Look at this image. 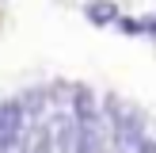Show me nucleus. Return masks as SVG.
<instances>
[{"mask_svg": "<svg viewBox=\"0 0 156 153\" xmlns=\"http://www.w3.org/2000/svg\"><path fill=\"white\" fill-rule=\"evenodd\" d=\"M73 115H76V149L73 153H107L111 149V126H107L103 103L88 84H73Z\"/></svg>", "mask_w": 156, "mask_h": 153, "instance_id": "obj_1", "label": "nucleus"}, {"mask_svg": "<svg viewBox=\"0 0 156 153\" xmlns=\"http://www.w3.org/2000/svg\"><path fill=\"white\" fill-rule=\"evenodd\" d=\"M103 115H107V126H111V145L118 153H137L145 145V115L137 111L133 103L118 96H107L103 99Z\"/></svg>", "mask_w": 156, "mask_h": 153, "instance_id": "obj_2", "label": "nucleus"}, {"mask_svg": "<svg viewBox=\"0 0 156 153\" xmlns=\"http://www.w3.org/2000/svg\"><path fill=\"white\" fill-rule=\"evenodd\" d=\"M23 149V103L4 99L0 103V153H19Z\"/></svg>", "mask_w": 156, "mask_h": 153, "instance_id": "obj_3", "label": "nucleus"}, {"mask_svg": "<svg viewBox=\"0 0 156 153\" xmlns=\"http://www.w3.org/2000/svg\"><path fill=\"white\" fill-rule=\"evenodd\" d=\"M84 15H88L91 27H114V23L122 19V12H118V4H114V0H88Z\"/></svg>", "mask_w": 156, "mask_h": 153, "instance_id": "obj_4", "label": "nucleus"}, {"mask_svg": "<svg viewBox=\"0 0 156 153\" xmlns=\"http://www.w3.org/2000/svg\"><path fill=\"white\" fill-rule=\"evenodd\" d=\"M137 153H156V142H152V138H145V145H141Z\"/></svg>", "mask_w": 156, "mask_h": 153, "instance_id": "obj_5", "label": "nucleus"}]
</instances>
